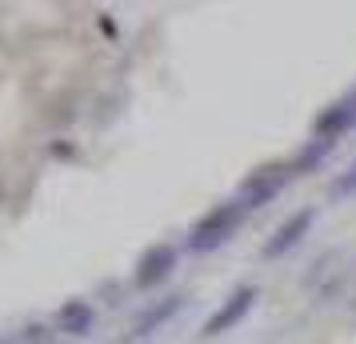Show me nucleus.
Wrapping results in <instances>:
<instances>
[{
  "instance_id": "1",
  "label": "nucleus",
  "mask_w": 356,
  "mask_h": 344,
  "mask_svg": "<svg viewBox=\"0 0 356 344\" xmlns=\"http://www.w3.org/2000/svg\"><path fill=\"white\" fill-rule=\"evenodd\" d=\"M244 208L241 200H220V204H212L209 213L196 220L193 229H188V236H184V248L193 252V256H204V252H216L220 245H228L232 236H236V229L244 224Z\"/></svg>"
},
{
  "instance_id": "2",
  "label": "nucleus",
  "mask_w": 356,
  "mask_h": 344,
  "mask_svg": "<svg viewBox=\"0 0 356 344\" xmlns=\"http://www.w3.org/2000/svg\"><path fill=\"white\" fill-rule=\"evenodd\" d=\"M292 177H296V172H292V164H284V161L264 164V168H257L252 177H244L236 200H241L248 213H252V208H264V204H273V200L284 193V184H289Z\"/></svg>"
},
{
  "instance_id": "3",
  "label": "nucleus",
  "mask_w": 356,
  "mask_h": 344,
  "mask_svg": "<svg viewBox=\"0 0 356 344\" xmlns=\"http://www.w3.org/2000/svg\"><path fill=\"white\" fill-rule=\"evenodd\" d=\"M257 300H260V288H257V284H236V288H232V293L220 300V309H216L209 320H204L200 336H204V341H212V336H225V332H232V328H236L244 316L252 312V304H257Z\"/></svg>"
},
{
  "instance_id": "4",
  "label": "nucleus",
  "mask_w": 356,
  "mask_h": 344,
  "mask_svg": "<svg viewBox=\"0 0 356 344\" xmlns=\"http://www.w3.org/2000/svg\"><path fill=\"white\" fill-rule=\"evenodd\" d=\"M177 261H180V252H177V245H168V240L145 248V252H140V261H136V268H132V284H136L140 293L156 288V284H164V280L172 277Z\"/></svg>"
},
{
  "instance_id": "5",
  "label": "nucleus",
  "mask_w": 356,
  "mask_h": 344,
  "mask_svg": "<svg viewBox=\"0 0 356 344\" xmlns=\"http://www.w3.org/2000/svg\"><path fill=\"white\" fill-rule=\"evenodd\" d=\"M312 224H316V208H300V213H292L289 220L268 236V245H264V261H280L284 252H292V248L312 232Z\"/></svg>"
},
{
  "instance_id": "6",
  "label": "nucleus",
  "mask_w": 356,
  "mask_h": 344,
  "mask_svg": "<svg viewBox=\"0 0 356 344\" xmlns=\"http://www.w3.org/2000/svg\"><path fill=\"white\" fill-rule=\"evenodd\" d=\"M184 300L188 296L184 293H168V296H161L156 304H148L136 320H132V332H129V341H145V336H152V332H161L168 320H177L180 316V309H184Z\"/></svg>"
},
{
  "instance_id": "7",
  "label": "nucleus",
  "mask_w": 356,
  "mask_h": 344,
  "mask_svg": "<svg viewBox=\"0 0 356 344\" xmlns=\"http://www.w3.org/2000/svg\"><path fill=\"white\" fill-rule=\"evenodd\" d=\"M52 328L60 332V336H72V341H81L88 336L92 328H97V309L88 304V300H65L56 316H52Z\"/></svg>"
},
{
  "instance_id": "8",
  "label": "nucleus",
  "mask_w": 356,
  "mask_h": 344,
  "mask_svg": "<svg viewBox=\"0 0 356 344\" xmlns=\"http://www.w3.org/2000/svg\"><path fill=\"white\" fill-rule=\"evenodd\" d=\"M356 129V116H353V104L348 97H340L337 104H328L316 120H312V136H324V140H340L344 132Z\"/></svg>"
},
{
  "instance_id": "9",
  "label": "nucleus",
  "mask_w": 356,
  "mask_h": 344,
  "mask_svg": "<svg viewBox=\"0 0 356 344\" xmlns=\"http://www.w3.org/2000/svg\"><path fill=\"white\" fill-rule=\"evenodd\" d=\"M332 148H337V140H324V136H312V140H308V145L300 148V156L292 161V172H296V177H305V172H312V168H316V164H321L324 156L332 152Z\"/></svg>"
},
{
  "instance_id": "10",
  "label": "nucleus",
  "mask_w": 356,
  "mask_h": 344,
  "mask_svg": "<svg viewBox=\"0 0 356 344\" xmlns=\"http://www.w3.org/2000/svg\"><path fill=\"white\" fill-rule=\"evenodd\" d=\"M353 193H356V161L353 164H348V168H344V172H340V177H337V181H332V197H353Z\"/></svg>"
},
{
  "instance_id": "11",
  "label": "nucleus",
  "mask_w": 356,
  "mask_h": 344,
  "mask_svg": "<svg viewBox=\"0 0 356 344\" xmlns=\"http://www.w3.org/2000/svg\"><path fill=\"white\" fill-rule=\"evenodd\" d=\"M348 104H353V116H356V88L348 92Z\"/></svg>"
},
{
  "instance_id": "12",
  "label": "nucleus",
  "mask_w": 356,
  "mask_h": 344,
  "mask_svg": "<svg viewBox=\"0 0 356 344\" xmlns=\"http://www.w3.org/2000/svg\"><path fill=\"white\" fill-rule=\"evenodd\" d=\"M0 344H13V341H4V336H0Z\"/></svg>"
},
{
  "instance_id": "13",
  "label": "nucleus",
  "mask_w": 356,
  "mask_h": 344,
  "mask_svg": "<svg viewBox=\"0 0 356 344\" xmlns=\"http://www.w3.org/2000/svg\"><path fill=\"white\" fill-rule=\"evenodd\" d=\"M353 312H356V300H353Z\"/></svg>"
}]
</instances>
